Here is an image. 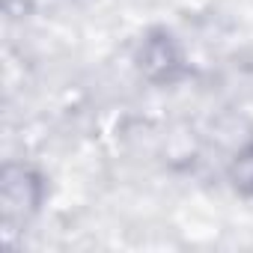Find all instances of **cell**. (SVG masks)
<instances>
[{
  "label": "cell",
  "instance_id": "3957f363",
  "mask_svg": "<svg viewBox=\"0 0 253 253\" xmlns=\"http://www.w3.org/2000/svg\"><path fill=\"white\" fill-rule=\"evenodd\" d=\"M235 185L241 191H253V152L238 158V164H235Z\"/></svg>",
  "mask_w": 253,
  "mask_h": 253
},
{
  "label": "cell",
  "instance_id": "6da1fadb",
  "mask_svg": "<svg viewBox=\"0 0 253 253\" xmlns=\"http://www.w3.org/2000/svg\"><path fill=\"white\" fill-rule=\"evenodd\" d=\"M0 200L6 220H27L42 203V179L21 164H9L0 176Z\"/></svg>",
  "mask_w": 253,
  "mask_h": 253
},
{
  "label": "cell",
  "instance_id": "7a4b0ae2",
  "mask_svg": "<svg viewBox=\"0 0 253 253\" xmlns=\"http://www.w3.org/2000/svg\"><path fill=\"white\" fill-rule=\"evenodd\" d=\"M182 69V54L173 42V36L167 33H155L146 39L143 51H140V72L149 81H173Z\"/></svg>",
  "mask_w": 253,
  "mask_h": 253
}]
</instances>
